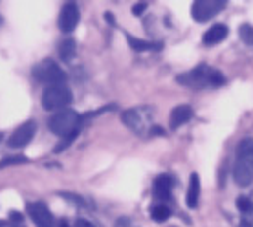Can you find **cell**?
<instances>
[{"mask_svg": "<svg viewBox=\"0 0 253 227\" xmlns=\"http://www.w3.org/2000/svg\"><path fill=\"white\" fill-rule=\"evenodd\" d=\"M176 81L189 88H208V86H220L226 82V77L216 68H211L208 64H198L187 74L176 77Z\"/></svg>", "mask_w": 253, "mask_h": 227, "instance_id": "6da1fadb", "label": "cell"}, {"mask_svg": "<svg viewBox=\"0 0 253 227\" xmlns=\"http://www.w3.org/2000/svg\"><path fill=\"white\" fill-rule=\"evenodd\" d=\"M233 178L237 185L248 187L253 182V139L244 138L237 147Z\"/></svg>", "mask_w": 253, "mask_h": 227, "instance_id": "7a4b0ae2", "label": "cell"}, {"mask_svg": "<svg viewBox=\"0 0 253 227\" xmlns=\"http://www.w3.org/2000/svg\"><path fill=\"white\" fill-rule=\"evenodd\" d=\"M121 121L125 123L134 134L145 136L152 132V108L151 107H136L128 108L121 114Z\"/></svg>", "mask_w": 253, "mask_h": 227, "instance_id": "3957f363", "label": "cell"}, {"mask_svg": "<svg viewBox=\"0 0 253 227\" xmlns=\"http://www.w3.org/2000/svg\"><path fill=\"white\" fill-rule=\"evenodd\" d=\"M83 121V115L72 110V108H66V110H61V112L53 114L48 121V128L55 136H61V138H68L70 134L77 132L79 128V123Z\"/></svg>", "mask_w": 253, "mask_h": 227, "instance_id": "277c9868", "label": "cell"}, {"mask_svg": "<svg viewBox=\"0 0 253 227\" xmlns=\"http://www.w3.org/2000/svg\"><path fill=\"white\" fill-rule=\"evenodd\" d=\"M72 99H74L72 90L66 84H53V86H48L42 94V108L48 112H53V110L61 112L68 108Z\"/></svg>", "mask_w": 253, "mask_h": 227, "instance_id": "5b68a950", "label": "cell"}, {"mask_svg": "<svg viewBox=\"0 0 253 227\" xmlns=\"http://www.w3.org/2000/svg\"><path fill=\"white\" fill-rule=\"evenodd\" d=\"M33 76H35L37 81L50 84V86H53V84H64V81H66V74L51 59H44V61L35 64L33 66Z\"/></svg>", "mask_w": 253, "mask_h": 227, "instance_id": "8992f818", "label": "cell"}, {"mask_svg": "<svg viewBox=\"0 0 253 227\" xmlns=\"http://www.w3.org/2000/svg\"><path fill=\"white\" fill-rule=\"evenodd\" d=\"M226 7V2L222 0H196L191 6V15L196 22H208Z\"/></svg>", "mask_w": 253, "mask_h": 227, "instance_id": "52a82bcc", "label": "cell"}, {"mask_svg": "<svg viewBox=\"0 0 253 227\" xmlns=\"http://www.w3.org/2000/svg\"><path fill=\"white\" fill-rule=\"evenodd\" d=\"M35 130H37V123L35 121H26V123H22L20 126L15 128V132L7 139V145L11 149H24L26 145L32 143Z\"/></svg>", "mask_w": 253, "mask_h": 227, "instance_id": "ba28073f", "label": "cell"}, {"mask_svg": "<svg viewBox=\"0 0 253 227\" xmlns=\"http://www.w3.org/2000/svg\"><path fill=\"white\" fill-rule=\"evenodd\" d=\"M26 209H28V215L32 216L33 224L37 227H55V218L44 202L28 203Z\"/></svg>", "mask_w": 253, "mask_h": 227, "instance_id": "9c48e42d", "label": "cell"}, {"mask_svg": "<svg viewBox=\"0 0 253 227\" xmlns=\"http://www.w3.org/2000/svg\"><path fill=\"white\" fill-rule=\"evenodd\" d=\"M79 22V9L74 2H68L63 6V11L59 15V28L64 33H72Z\"/></svg>", "mask_w": 253, "mask_h": 227, "instance_id": "30bf717a", "label": "cell"}, {"mask_svg": "<svg viewBox=\"0 0 253 227\" xmlns=\"http://www.w3.org/2000/svg\"><path fill=\"white\" fill-rule=\"evenodd\" d=\"M172 185H174L172 176H169V174H160V176L154 180V187H152L154 198H156L158 202H167V200H171Z\"/></svg>", "mask_w": 253, "mask_h": 227, "instance_id": "8fae6325", "label": "cell"}, {"mask_svg": "<svg viewBox=\"0 0 253 227\" xmlns=\"http://www.w3.org/2000/svg\"><path fill=\"white\" fill-rule=\"evenodd\" d=\"M191 117H193V108L189 105H178L176 108H172L171 117H169V126L172 130H176L182 125L189 123Z\"/></svg>", "mask_w": 253, "mask_h": 227, "instance_id": "7c38bea8", "label": "cell"}, {"mask_svg": "<svg viewBox=\"0 0 253 227\" xmlns=\"http://www.w3.org/2000/svg\"><path fill=\"white\" fill-rule=\"evenodd\" d=\"M228 26L226 24H215V26H211L208 32L204 33V37H202V42L204 46H215L218 44V42H222L224 38L228 37Z\"/></svg>", "mask_w": 253, "mask_h": 227, "instance_id": "4fadbf2b", "label": "cell"}, {"mask_svg": "<svg viewBox=\"0 0 253 227\" xmlns=\"http://www.w3.org/2000/svg\"><path fill=\"white\" fill-rule=\"evenodd\" d=\"M198 200H200V176L193 172L189 178V187H187V196H185V202L187 207L196 209L198 207Z\"/></svg>", "mask_w": 253, "mask_h": 227, "instance_id": "5bb4252c", "label": "cell"}, {"mask_svg": "<svg viewBox=\"0 0 253 227\" xmlns=\"http://www.w3.org/2000/svg\"><path fill=\"white\" fill-rule=\"evenodd\" d=\"M57 51H59V57L70 63V61H74V57H76V51H77V44L74 38H64L61 40V44L57 46Z\"/></svg>", "mask_w": 253, "mask_h": 227, "instance_id": "9a60e30c", "label": "cell"}, {"mask_svg": "<svg viewBox=\"0 0 253 227\" xmlns=\"http://www.w3.org/2000/svg\"><path fill=\"white\" fill-rule=\"evenodd\" d=\"M128 38V44L134 51H147V50H160V44H152L149 40H143V38H136L132 35H126Z\"/></svg>", "mask_w": 253, "mask_h": 227, "instance_id": "2e32d148", "label": "cell"}, {"mask_svg": "<svg viewBox=\"0 0 253 227\" xmlns=\"http://www.w3.org/2000/svg\"><path fill=\"white\" fill-rule=\"evenodd\" d=\"M169 216H171V209L167 207V205H164V203H156V205L151 209V218L154 222H158V224L167 222Z\"/></svg>", "mask_w": 253, "mask_h": 227, "instance_id": "e0dca14e", "label": "cell"}, {"mask_svg": "<svg viewBox=\"0 0 253 227\" xmlns=\"http://www.w3.org/2000/svg\"><path fill=\"white\" fill-rule=\"evenodd\" d=\"M239 35H241V38L244 40V44L253 46V26L242 24L241 30H239Z\"/></svg>", "mask_w": 253, "mask_h": 227, "instance_id": "ac0fdd59", "label": "cell"}, {"mask_svg": "<svg viewBox=\"0 0 253 227\" xmlns=\"http://www.w3.org/2000/svg\"><path fill=\"white\" fill-rule=\"evenodd\" d=\"M26 161H28V158H26V156H9V158L0 159V169H4V167H9V165L26 163Z\"/></svg>", "mask_w": 253, "mask_h": 227, "instance_id": "d6986e66", "label": "cell"}, {"mask_svg": "<svg viewBox=\"0 0 253 227\" xmlns=\"http://www.w3.org/2000/svg\"><path fill=\"white\" fill-rule=\"evenodd\" d=\"M77 134H79V130L77 132H74V134H70L68 138H63V141L59 143V145H55V149H53V152H63L64 149H68L72 143H74V139L77 138Z\"/></svg>", "mask_w": 253, "mask_h": 227, "instance_id": "ffe728a7", "label": "cell"}, {"mask_svg": "<svg viewBox=\"0 0 253 227\" xmlns=\"http://www.w3.org/2000/svg\"><path fill=\"white\" fill-rule=\"evenodd\" d=\"M241 227H253V205L248 209V211H244V213H242Z\"/></svg>", "mask_w": 253, "mask_h": 227, "instance_id": "44dd1931", "label": "cell"}, {"mask_svg": "<svg viewBox=\"0 0 253 227\" xmlns=\"http://www.w3.org/2000/svg\"><path fill=\"white\" fill-rule=\"evenodd\" d=\"M59 196H63L66 200H74V203H77V205L88 207V203L84 202V198H81V196H76V194H72V192H59Z\"/></svg>", "mask_w": 253, "mask_h": 227, "instance_id": "7402d4cb", "label": "cell"}, {"mask_svg": "<svg viewBox=\"0 0 253 227\" xmlns=\"http://www.w3.org/2000/svg\"><path fill=\"white\" fill-rule=\"evenodd\" d=\"M253 203L250 198H246V196H241V198H237V209L241 211V213H244V211H248V209L252 207Z\"/></svg>", "mask_w": 253, "mask_h": 227, "instance_id": "603a6c76", "label": "cell"}, {"mask_svg": "<svg viewBox=\"0 0 253 227\" xmlns=\"http://www.w3.org/2000/svg\"><path fill=\"white\" fill-rule=\"evenodd\" d=\"M114 227H136V224H134L132 218H128V216H120V218L116 220Z\"/></svg>", "mask_w": 253, "mask_h": 227, "instance_id": "cb8c5ba5", "label": "cell"}, {"mask_svg": "<svg viewBox=\"0 0 253 227\" xmlns=\"http://www.w3.org/2000/svg\"><path fill=\"white\" fill-rule=\"evenodd\" d=\"M22 220H24L22 213H19V211H11V213H9V222H11V224H15V226H20V224H22Z\"/></svg>", "mask_w": 253, "mask_h": 227, "instance_id": "d4e9b609", "label": "cell"}, {"mask_svg": "<svg viewBox=\"0 0 253 227\" xmlns=\"http://www.w3.org/2000/svg\"><path fill=\"white\" fill-rule=\"evenodd\" d=\"M145 9H147V4L145 2H141V4H136V6L132 7V13L136 15V17H139V15H143Z\"/></svg>", "mask_w": 253, "mask_h": 227, "instance_id": "484cf974", "label": "cell"}, {"mask_svg": "<svg viewBox=\"0 0 253 227\" xmlns=\"http://www.w3.org/2000/svg\"><path fill=\"white\" fill-rule=\"evenodd\" d=\"M76 227H95L94 224H90L88 220H83V218H79V220L76 222Z\"/></svg>", "mask_w": 253, "mask_h": 227, "instance_id": "4316f807", "label": "cell"}, {"mask_svg": "<svg viewBox=\"0 0 253 227\" xmlns=\"http://www.w3.org/2000/svg\"><path fill=\"white\" fill-rule=\"evenodd\" d=\"M0 227H20V226H15V224H11L9 220H7V222L0 220Z\"/></svg>", "mask_w": 253, "mask_h": 227, "instance_id": "83f0119b", "label": "cell"}, {"mask_svg": "<svg viewBox=\"0 0 253 227\" xmlns=\"http://www.w3.org/2000/svg\"><path fill=\"white\" fill-rule=\"evenodd\" d=\"M59 227H70V226H68V222L66 220H61L59 222Z\"/></svg>", "mask_w": 253, "mask_h": 227, "instance_id": "f1b7e54d", "label": "cell"}, {"mask_svg": "<svg viewBox=\"0 0 253 227\" xmlns=\"http://www.w3.org/2000/svg\"><path fill=\"white\" fill-rule=\"evenodd\" d=\"M2 138H4V136H2V134H0V141H2Z\"/></svg>", "mask_w": 253, "mask_h": 227, "instance_id": "f546056e", "label": "cell"}, {"mask_svg": "<svg viewBox=\"0 0 253 227\" xmlns=\"http://www.w3.org/2000/svg\"><path fill=\"white\" fill-rule=\"evenodd\" d=\"M0 24H2V17H0Z\"/></svg>", "mask_w": 253, "mask_h": 227, "instance_id": "4dcf8cb0", "label": "cell"}]
</instances>
